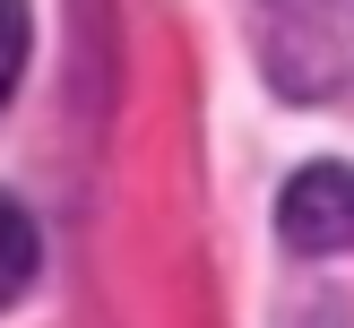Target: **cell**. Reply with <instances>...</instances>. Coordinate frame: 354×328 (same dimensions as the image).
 Segmentation results:
<instances>
[{
	"label": "cell",
	"instance_id": "obj_1",
	"mask_svg": "<svg viewBox=\"0 0 354 328\" xmlns=\"http://www.w3.org/2000/svg\"><path fill=\"white\" fill-rule=\"evenodd\" d=\"M286 251H354V164H303L277 199Z\"/></svg>",
	"mask_w": 354,
	"mask_h": 328
},
{
	"label": "cell",
	"instance_id": "obj_2",
	"mask_svg": "<svg viewBox=\"0 0 354 328\" xmlns=\"http://www.w3.org/2000/svg\"><path fill=\"white\" fill-rule=\"evenodd\" d=\"M35 259H44V242H35V216L17 199H0V311L17 302V293L35 285Z\"/></svg>",
	"mask_w": 354,
	"mask_h": 328
},
{
	"label": "cell",
	"instance_id": "obj_3",
	"mask_svg": "<svg viewBox=\"0 0 354 328\" xmlns=\"http://www.w3.org/2000/svg\"><path fill=\"white\" fill-rule=\"evenodd\" d=\"M26 44H35L26 0H0V95H9V86H17V69H26Z\"/></svg>",
	"mask_w": 354,
	"mask_h": 328
}]
</instances>
